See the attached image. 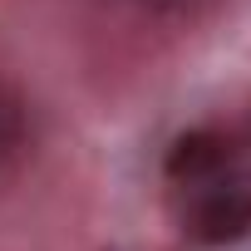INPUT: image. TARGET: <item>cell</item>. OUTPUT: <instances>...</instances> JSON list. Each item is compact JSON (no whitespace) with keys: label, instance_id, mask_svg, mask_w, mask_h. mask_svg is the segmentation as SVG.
Wrapping results in <instances>:
<instances>
[{"label":"cell","instance_id":"cell-1","mask_svg":"<svg viewBox=\"0 0 251 251\" xmlns=\"http://www.w3.org/2000/svg\"><path fill=\"white\" fill-rule=\"evenodd\" d=\"M182 226L197 246H231L251 236V182L241 177H207L192 187Z\"/></svg>","mask_w":251,"mask_h":251},{"label":"cell","instance_id":"cell-2","mask_svg":"<svg viewBox=\"0 0 251 251\" xmlns=\"http://www.w3.org/2000/svg\"><path fill=\"white\" fill-rule=\"evenodd\" d=\"M236 158V138L222 133V128H187L173 138L168 158H163V173L182 187H197L207 177H222L226 163Z\"/></svg>","mask_w":251,"mask_h":251},{"label":"cell","instance_id":"cell-3","mask_svg":"<svg viewBox=\"0 0 251 251\" xmlns=\"http://www.w3.org/2000/svg\"><path fill=\"white\" fill-rule=\"evenodd\" d=\"M25 148V103L10 84H0V173H5Z\"/></svg>","mask_w":251,"mask_h":251},{"label":"cell","instance_id":"cell-4","mask_svg":"<svg viewBox=\"0 0 251 251\" xmlns=\"http://www.w3.org/2000/svg\"><path fill=\"white\" fill-rule=\"evenodd\" d=\"M143 5H148L153 15H168V20H192V15L212 10L217 0H143Z\"/></svg>","mask_w":251,"mask_h":251}]
</instances>
